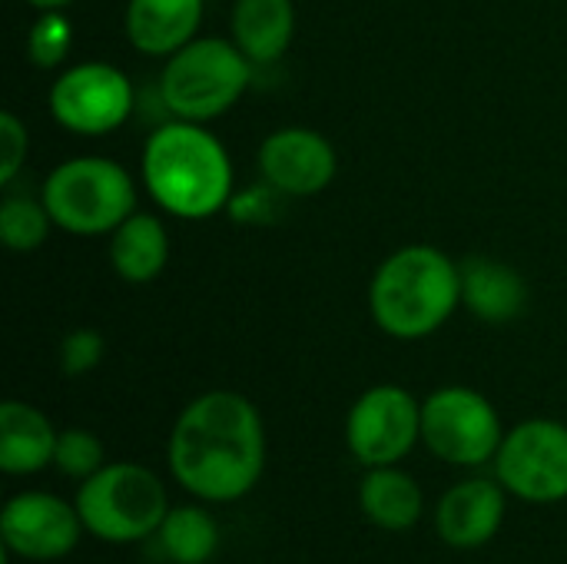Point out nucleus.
<instances>
[{
	"mask_svg": "<svg viewBox=\"0 0 567 564\" xmlns=\"http://www.w3.org/2000/svg\"><path fill=\"white\" fill-rule=\"evenodd\" d=\"M169 259V233L159 223V216L150 213H130L113 233H110V263L123 283L143 286L153 283Z\"/></svg>",
	"mask_w": 567,
	"mask_h": 564,
	"instance_id": "6ab92c4d",
	"label": "nucleus"
},
{
	"mask_svg": "<svg viewBox=\"0 0 567 564\" xmlns=\"http://www.w3.org/2000/svg\"><path fill=\"white\" fill-rule=\"evenodd\" d=\"M259 173L262 180L282 193V196H316L322 193L339 170L336 150L332 143L309 126H282L276 133H269L259 146Z\"/></svg>",
	"mask_w": 567,
	"mask_h": 564,
	"instance_id": "f8f14e48",
	"label": "nucleus"
},
{
	"mask_svg": "<svg viewBox=\"0 0 567 564\" xmlns=\"http://www.w3.org/2000/svg\"><path fill=\"white\" fill-rule=\"evenodd\" d=\"M73 502L86 535L106 545L150 542L173 509L163 479L140 462H106L80 482Z\"/></svg>",
	"mask_w": 567,
	"mask_h": 564,
	"instance_id": "39448f33",
	"label": "nucleus"
},
{
	"mask_svg": "<svg viewBox=\"0 0 567 564\" xmlns=\"http://www.w3.org/2000/svg\"><path fill=\"white\" fill-rule=\"evenodd\" d=\"M50 116L80 136H103L120 130L133 113L130 76L103 60H83L63 70L50 86Z\"/></svg>",
	"mask_w": 567,
	"mask_h": 564,
	"instance_id": "9d476101",
	"label": "nucleus"
},
{
	"mask_svg": "<svg viewBox=\"0 0 567 564\" xmlns=\"http://www.w3.org/2000/svg\"><path fill=\"white\" fill-rule=\"evenodd\" d=\"M462 306V266L439 246L412 243L395 249L372 276V322L402 342L439 332Z\"/></svg>",
	"mask_w": 567,
	"mask_h": 564,
	"instance_id": "7ed1b4c3",
	"label": "nucleus"
},
{
	"mask_svg": "<svg viewBox=\"0 0 567 564\" xmlns=\"http://www.w3.org/2000/svg\"><path fill=\"white\" fill-rule=\"evenodd\" d=\"M229 30L252 63H276L292 47L296 7L292 0H236Z\"/></svg>",
	"mask_w": 567,
	"mask_h": 564,
	"instance_id": "a211bd4d",
	"label": "nucleus"
},
{
	"mask_svg": "<svg viewBox=\"0 0 567 564\" xmlns=\"http://www.w3.org/2000/svg\"><path fill=\"white\" fill-rule=\"evenodd\" d=\"M50 209L43 199L3 196L0 203V239L10 253H33L50 236Z\"/></svg>",
	"mask_w": 567,
	"mask_h": 564,
	"instance_id": "412c9836",
	"label": "nucleus"
},
{
	"mask_svg": "<svg viewBox=\"0 0 567 564\" xmlns=\"http://www.w3.org/2000/svg\"><path fill=\"white\" fill-rule=\"evenodd\" d=\"M252 60L223 37H196L166 57L159 100L173 120L209 123L229 113L252 83Z\"/></svg>",
	"mask_w": 567,
	"mask_h": 564,
	"instance_id": "20e7f679",
	"label": "nucleus"
},
{
	"mask_svg": "<svg viewBox=\"0 0 567 564\" xmlns=\"http://www.w3.org/2000/svg\"><path fill=\"white\" fill-rule=\"evenodd\" d=\"M505 439L498 409L468 386H442L422 402L425 449L455 469H478L495 462Z\"/></svg>",
	"mask_w": 567,
	"mask_h": 564,
	"instance_id": "0eeeda50",
	"label": "nucleus"
},
{
	"mask_svg": "<svg viewBox=\"0 0 567 564\" xmlns=\"http://www.w3.org/2000/svg\"><path fill=\"white\" fill-rule=\"evenodd\" d=\"M153 542L159 545V555L166 562L206 564L219 548V525H216L213 512L206 509V502L173 505L166 512L159 532L153 535Z\"/></svg>",
	"mask_w": 567,
	"mask_h": 564,
	"instance_id": "aec40b11",
	"label": "nucleus"
},
{
	"mask_svg": "<svg viewBox=\"0 0 567 564\" xmlns=\"http://www.w3.org/2000/svg\"><path fill=\"white\" fill-rule=\"evenodd\" d=\"M103 356H106V339L96 329H73L60 342V369L70 379L93 372L103 362Z\"/></svg>",
	"mask_w": 567,
	"mask_h": 564,
	"instance_id": "b1692460",
	"label": "nucleus"
},
{
	"mask_svg": "<svg viewBox=\"0 0 567 564\" xmlns=\"http://www.w3.org/2000/svg\"><path fill=\"white\" fill-rule=\"evenodd\" d=\"M60 432L30 402L7 399L0 406V469L3 475L23 479L53 465Z\"/></svg>",
	"mask_w": 567,
	"mask_h": 564,
	"instance_id": "dca6fc26",
	"label": "nucleus"
},
{
	"mask_svg": "<svg viewBox=\"0 0 567 564\" xmlns=\"http://www.w3.org/2000/svg\"><path fill=\"white\" fill-rule=\"evenodd\" d=\"M40 199L53 226L73 236H106L136 213V186L110 156H70L43 180Z\"/></svg>",
	"mask_w": 567,
	"mask_h": 564,
	"instance_id": "423d86ee",
	"label": "nucleus"
},
{
	"mask_svg": "<svg viewBox=\"0 0 567 564\" xmlns=\"http://www.w3.org/2000/svg\"><path fill=\"white\" fill-rule=\"evenodd\" d=\"M199 23L203 0H130L123 10V33L146 57H173L196 40Z\"/></svg>",
	"mask_w": 567,
	"mask_h": 564,
	"instance_id": "4468645a",
	"label": "nucleus"
},
{
	"mask_svg": "<svg viewBox=\"0 0 567 564\" xmlns=\"http://www.w3.org/2000/svg\"><path fill=\"white\" fill-rule=\"evenodd\" d=\"M33 10H40V13H53V10H66L73 0H27Z\"/></svg>",
	"mask_w": 567,
	"mask_h": 564,
	"instance_id": "a878e982",
	"label": "nucleus"
},
{
	"mask_svg": "<svg viewBox=\"0 0 567 564\" xmlns=\"http://www.w3.org/2000/svg\"><path fill=\"white\" fill-rule=\"evenodd\" d=\"M495 479L528 505L567 502V425L558 419H525L505 432L495 455Z\"/></svg>",
	"mask_w": 567,
	"mask_h": 564,
	"instance_id": "6e6552de",
	"label": "nucleus"
},
{
	"mask_svg": "<svg viewBox=\"0 0 567 564\" xmlns=\"http://www.w3.org/2000/svg\"><path fill=\"white\" fill-rule=\"evenodd\" d=\"M166 462L176 485L206 505L246 499L266 472V425L259 409L233 392L196 396L173 422Z\"/></svg>",
	"mask_w": 567,
	"mask_h": 564,
	"instance_id": "f257e3e1",
	"label": "nucleus"
},
{
	"mask_svg": "<svg viewBox=\"0 0 567 564\" xmlns=\"http://www.w3.org/2000/svg\"><path fill=\"white\" fill-rule=\"evenodd\" d=\"M422 442V402L402 386L365 389L346 416V449L365 469L399 465Z\"/></svg>",
	"mask_w": 567,
	"mask_h": 564,
	"instance_id": "1a4fd4ad",
	"label": "nucleus"
},
{
	"mask_svg": "<svg viewBox=\"0 0 567 564\" xmlns=\"http://www.w3.org/2000/svg\"><path fill=\"white\" fill-rule=\"evenodd\" d=\"M143 186L179 219H209L233 196V160L206 123L169 120L143 146Z\"/></svg>",
	"mask_w": 567,
	"mask_h": 564,
	"instance_id": "f03ea898",
	"label": "nucleus"
},
{
	"mask_svg": "<svg viewBox=\"0 0 567 564\" xmlns=\"http://www.w3.org/2000/svg\"><path fill=\"white\" fill-rule=\"evenodd\" d=\"M508 492L498 479H462L435 505V532L455 552H478L498 539Z\"/></svg>",
	"mask_w": 567,
	"mask_h": 564,
	"instance_id": "ddd939ff",
	"label": "nucleus"
},
{
	"mask_svg": "<svg viewBox=\"0 0 567 564\" xmlns=\"http://www.w3.org/2000/svg\"><path fill=\"white\" fill-rule=\"evenodd\" d=\"M27 150H30V136H27V126L20 123L17 113L3 110L0 113V186H10L27 160Z\"/></svg>",
	"mask_w": 567,
	"mask_h": 564,
	"instance_id": "393cba45",
	"label": "nucleus"
},
{
	"mask_svg": "<svg viewBox=\"0 0 567 564\" xmlns=\"http://www.w3.org/2000/svg\"><path fill=\"white\" fill-rule=\"evenodd\" d=\"M462 306L488 326L515 322L528 309V283L502 259L472 256L462 263Z\"/></svg>",
	"mask_w": 567,
	"mask_h": 564,
	"instance_id": "2eb2a0df",
	"label": "nucleus"
},
{
	"mask_svg": "<svg viewBox=\"0 0 567 564\" xmlns=\"http://www.w3.org/2000/svg\"><path fill=\"white\" fill-rule=\"evenodd\" d=\"M106 465V449L90 429H63L53 452V469L73 482H86Z\"/></svg>",
	"mask_w": 567,
	"mask_h": 564,
	"instance_id": "4be33fe9",
	"label": "nucleus"
},
{
	"mask_svg": "<svg viewBox=\"0 0 567 564\" xmlns=\"http://www.w3.org/2000/svg\"><path fill=\"white\" fill-rule=\"evenodd\" d=\"M83 532L76 502H63L50 492H20L0 512V542L7 558L60 562L80 548Z\"/></svg>",
	"mask_w": 567,
	"mask_h": 564,
	"instance_id": "9b49d317",
	"label": "nucleus"
},
{
	"mask_svg": "<svg viewBox=\"0 0 567 564\" xmlns=\"http://www.w3.org/2000/svg\"><path fill=\"white\" fill-rule=\"evenodd\" d=\"M70 47H73V30H70V20L63 17V10L40 13V20L33 23V30L27 37L30 60L37 66H56V63H63Z\"/></svg>",
	"mask_w": 567,
	"mask_h": 564,
	"instance_id": "5701e85b",
	"label": "nucleus"
},
{
	"mask_svg": "<svg viewBox=\"0 0 567 564\" xmlns=\"http://www.w3.org/2000/svg\"><path fill=\"white\" fill-rule=\"evenodd\" d=\"M359 512L379 532L402 535L412 532L425 515V492L422 485L402 472L399 465L365 469L359 482Z\"/></svg>",
	"mask_w": 567,
	"mask_h": 564,
	"instance_id": "f3484780",
	"label": "nucleus"
}]
</instances>
